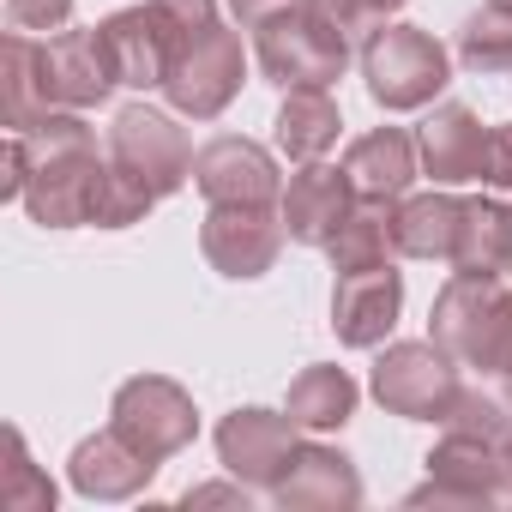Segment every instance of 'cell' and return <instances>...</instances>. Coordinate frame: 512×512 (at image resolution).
<instances>
[{
    "mask_svg": "<svg viewBox=\"0 0 512 512\" xmlns=\"http://www.w3.org/2000/svg\"><path fill=\"white\" fill-rule=\"evenodd\" d=\"M464 296H470V320L458 314V308H446L440 302V320H434V332H440V344L446 350H458L464 362H482V368H512V296L506 290H494L488 278H464Z\"/></svg>",
    "mask_w": 512,
    "mask_h": 512,
    "instance_id": "obj_1",
    "label": "cell"
},
{
    "mask_svg": "<svg viewBox=\"0 0 512 512\" xmlns=\"http://www.w3.org/2000/svg\"><path fill=\"white\" fill-rule=\"evenodd\" d=\"M368 79H374V97L380 103L410 109V103H422V97H434L446 85V55L422 31H386L368 49Z\"/></svg>",
    "mask_w": 512,
    "mask_h": 512,
    "instance_id": "obj_2",
    "label": "cell"
},
{
    "mask_svg": "<svg viewBox=\"0 0 512 512\" xmlns=\"http://www.w3.org/2000/svg\"><path fill=\"white\" fill-rule=\"evenodd\" d=\"M205 247H211V260L235 278H253L272 253H278V235L272 223L260 217V205H217L211 229H205Z\"/></svg>",
    "mask_w": 512,
    "mask_h": 512,
    "instance_id": "obj_3",
    "label": "cell"
},
{
    "mask_svg": "<svg viewBox=\"0 0 512 512\" xmlns=\"http://www.w3.org/2000/svg\"><path fill=\"white\" fill-rule=\"evenodd\" d=\"M199 187L217 205H266L272 199V163L241 139H217L199 157Z\"/></svg>",
    "mask_w": 512,
    "mask_h": 512,
    "instance_id": "obj_4",
    "label": "cell"
},
{
    "mask_svg": "<svg viewBox=\"0 0 512 512\" xmlns=\"http://www.w3.org/2000/svg\"><path fill=\"white\" fill-rule=\"evenodd\" d=\"M452 260L464 278H500L512 266V211L506 205H464L458 235H452Z\"/></svg>",
    "mask_w": 512,
    "mask_h": 512,
    "instance_id": "obj_5",
    "label": "cell"
},
{
    "mask_svg": "<svg viewBox=\"0 0 512 512\" xmlns=\"http://www.w3.org/2000/svg\"><path fill=\"white\" fill-rule=\"evenodd\" d=\"M392 314H398V272L362 266V272L344 278V290H338V326H344L350 344H374L380 326H392Z\"/></svg>",
    "mask_w": 512,
    "mask_h": 512,
    "instance_id": "obj_6",
    "label": "cell"
},
{
    "mask_svg": "<svg viewBox=\"0 0 512 512\" xmlns=\"http://www.w3.org/2000/svg\"><path fill=\"white\" fill-rule=\"evenodd\" d=\"M422 151H428V169L440 181H470L488 169V133L470 121V109H446L440 121H428Z\"/></svg>",
    "mask_w": 512,
    "mask_h": 512,
    "instance_id": "obj_7",
    "label": "cell"
},
{
    "mask_svg": "<svg viewBox=\"0 0 512 512\" xmlns=\"http://www.w3.org/2000/svg\"><path fill=\"white\" fill-rule=\"evenodd\" d=\"M374 386H380V398H386L392 410H404V416L446 404V374H440V362H434L428 350H398L392 362H380Z\"/></svg>",
    "mask_w": 512,
    "mask_h": 512,
    "instance_id": "obj_8",
    "label": "cell"
},
{
    "mask_svg": "<svg viewBox=\"0 0 512 512\" xmlns=\"http://www.w3.org/2000/svg\"><path fill=\"white\" fill-rule=\"evenodd\" d=\"M284 211H290V229L302 241H332L344 229V181L332 169H308L296 181V193H290Z\"/></svg>",
    "mask_w": 512,
    "mask_h": 512,
    "instance_id": "obj_9",
    "label": "cell"
},
{
    "mask_svg": "<svg viewBox=\"0 0 512 512\" xmlns=\"http://www.w3.org/2000/svg\"><path fill=\"white\" fill-rule=\"evenodd\" d=\"M368 199H386V193H398L416 169H410V139L404 133H374V139H362L356 151H350V169H344Z\"/></svg>",
    "mask_w": 512,
    "mask_h": 512,
    "instance_id": "obj_10",
    "label": "cell"
},
{
    "mask_svg": "<svg viewBox=\"0 0 512 512\" xmlns=\"http://www.w3.org/2000/svg\"><path fill=\"white\" fill-rule=\"evenodd\" d=\"M284 145L296 151V157H314V151H326L332 145V133H338V109L320 97V91H302V97H290V109H284Z\"/></svg>",
    "mask_w": 512,
    "mask_h": 512,
    "instance_id": "obj_11",
    "label": "cell"
},
{
    "mask_svg": "<svg viewBox=\"0 0 512 512\" xmlns=\"http://www.w3.org/2000/svg\"><path fill=\"white\" fill-rule=\"evenodd\" d=\"M458 211H464V205H446V199H422V205H410L404 223H398V247H404V253H452Z\"/></svg>",
    "mask_w": 512,
    "mask_h": 512,
    "instance_id": "obj_12",
    "label": "cell"
},
{
    "mask_svg": "<svg viewBox=\"0 0 512 512\" xmlns=\"http://www.w3.org/2000/svg\"><path fill=\"white\" fill-rule=\"evenodd\" d=\"M458 49L470 67H512V0H494V13L470 19Z\"/></svg>",
    "mask_w": 512,
    "mask_h": 512,
    "instance_id": "obj_13",
    "label": "cell"
},
{
    "mask_svg": "<svg viewBox=\"0 0 512 512\" xmlns=\"http://www.w3.org/2000/svg\"><path fill=\"white\" fill-rule=\"evenodd\" d=\"M350 404H356V386H350L338 368L308 374V380L296 386V416H302V422H344Z\"/></svg>",
    "mask_w": 512,
    "mask_h": 512,
    "instance_id": "obj_14",
    "label": "cell"
},
{
    "mask_svg": "<svg viewBox=\"0 0 512 512\" xmlns=\"http://www.w3.org/2000/svg\"><path fill=\"white\" fill-rule=\"evenodd\" d=\"M482 181H500V187H512V127L488 133V169H482Z\"/></svg>",
    "mask_w": 512,
    "mask_h": 512,
    "instance_id": "obj_15",
    "label": "cell"
},
{
    "mask_svg": "<svg viewBox=\"0 0 512 512\" xmlns=\"http://www.w3.org/2000/svg\"><path fill=\"white\" fill-rule=\"evenodd\" d=\"M326 7L338 13V31H344V19H362V13H380V7H398V0H326Z\"/></svg>",
    "mask_w": 512,
    "mask_h": 512,
    "instance_id": "obj_16",
    "label": "cell"
}]
</instances>
